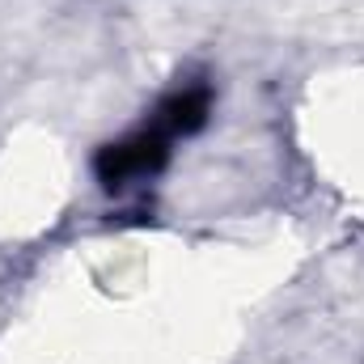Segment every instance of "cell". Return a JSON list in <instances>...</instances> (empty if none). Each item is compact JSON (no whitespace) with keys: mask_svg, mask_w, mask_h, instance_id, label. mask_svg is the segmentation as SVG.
<instances>
[{"mask_svg":"<svg viewBox=\"0 0 364 364\" xmlns=\"http://www.w3.org/2000/svg\"><path fill=\"white\" fill-rule=\"evenodd\" d=\"M170 127L157 119L153 127H144V132H136L132 140H123V144H110L102 157H97V174L106 186H119V182L136 178V174H149V170H157L161 161H166V153H170Z\"/></svg>","mask_w":364,"mask_h":364,"instance_id":"6da1fadb","label":"cell"}]
</instances>
